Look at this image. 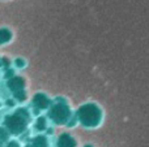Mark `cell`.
Instances as JSON below:
<instances>
[{
    "instance_id": "7c38bea8",
    "label": "cell",
    "mask_w": 149,
    "mask_h": 147,
    "mask_svg": "<svg viewBox=\"0 0 149 147\" xmlns=\"http://www.w3.org/2000/svg\"><path fill=\"white\" fill-rule=\"evenodd\" d=\"M15 65L17 68H24L26 65V63H25V60L24 59H16L15 60Z\"/></svg>"
},
{
    "instance_id": "8992f818",
    "label": "cell",
    "mask_w": 149,
    "mask_h": 147,
    "mask_svg": "<svg viewBox=\"0 0 149 147\" xmlns=\"http://www.w3.org/2000/svg\"><path fill=\"white\" fill-rule=\"evenodd\" d=\"M76 146H77L76 139L68 133H63L58 138V147H76Z\"/></svg>"
},
{
    "instance_id": "6da1fadb",
    "label": "cell",
    "mask_w": 149,
    "mask_h": 147,
    "mask_svg": "<svg viewBox=\"0 0 149 147\" xmlns=\"http://www.w3.org/2000/svg\"><path fill=\"white\" fill-rule=\"evenodd\" d=\"M77 119L85 128H95L102 121V109L95 103L82 104L77 111Z\"/></svg>"
},
{
    "instance_id": "30bf717a",
    "label": "cell",
    "mask_w": 149,
    "mask_h": 147,
    "mask_svg": "<svg viewBox=\"0 0 149 147\" xmlns=\"http://www.w3.org/2000/svg\"><path fill=\"white\" fill-rule=\"evenodd\" d=\"M10 133L7 128H0V143H8L9 142Z\"/></svg>"
},
{
    "instance_id": "9a60e30c",
    "label": "cell",
    "mask_w": 149,
    "mask_h": 147,
    "mask_svg": "<svg viewBox=\"0 0 149 147\" xmlns=\"http://www.w3.org/2000/svg\"><path fill=\"white\" fill-rule=\"evenodd\" d=\"M84 147H93L92 145H86V146H84Z\"/></svg>"
},
{
    "instance_id": "ba28073f",
    "label": "cell",
    "mask_w": 149,
    "mask_h": 147,
    "mask_svg": "<svg viewBox=\"0 0 149 147\" xmlns=\"http://www.w3.org/2000/svg\"><path fill=\"white\" fill-rule=\"evenodd\" d=\"M12 39V31L8 27H1L0 29V44H5Z\"/></svg>"
},
{
    "instance_id": "9c48e42d",
    "label": "cell",
    "mask_w": 149,
    "mask_h": 147,
    "mask_svg": "<svg viewBox=\"0 0 149 147\" xmlns=\"http://www.w3.org/2000/svg\"><path fill=\"white\" fill-rule=\"evenodd\" d=\"M36 129L38 130V132H43V130L47 129V117L39 116L38 119L36 120Z\"/></svg>"
},
{
    "instance_id": "7a4b0ae2",
    "label": "cell",
    "mask_w": 149,
    "mask_h": 147,
    "mask_svg": "<svg viewBox=\"0 0 149 147\" xmlns=\"http://www.w3.org/2000/svg\"><path fill=\"white\" fill-rule=\"evenodd\" d=\"M29 121H30V112L26 108H20L18 111L9 115V116L5 119L4 125H5V128L9 130L10 134L18 135L26 130Z\"/></svg>"
},
{
    "instance_id": "5b68a950",
    "label": "cell",
    "mask_w": 149,
    "mask_h": 147,
    "mask_svg": "<svg viewBox=\"0 0 149 147\" xmlns=\"http://www.w3.org/2000/svg\"><path fill=\"white\" fill-rule=\"evenodd\" d=\"M33 104L37 107L38 109H46L51 106V102H50L49 96L43 93H38L34 95L33 98Z\"/></svg>"
},
{
    "instance_id": "e0dca14e",
    "label": "cell",
    "mask_w": 149,
    "mask_h": 147,
    "mask_svg": "<svg viewBox=\"0 0 149 147\" xmlns=\"http://www.w3.org/2000/svg\"><path fill=\"white\" fill-rule=\"evenodd\" d=\"M0 147H1V146H0Z\"/></svg>"
},
{
    "instance_id": "277c9868",
    "label": "cell",
    "mask_w": 149,
    "mask_h": 147,
    "mask_svg": "<svg viewBox=\"0 0 149 147\" xmlns=\"http://www.w3.org/2000/svg\"><path fill=\"white\" fill-rule=\"evenodd\" d=\"M25 80L20 76H15V77L9 78L7 82V86L13 94L16 93H20V91H24L25 90Z\"/></svg>"
},
{
    "instance_id": "3957f363",
    "label": "cell",
    "mask_w": 149,
    "mask_h": 147,
    "mask_svg": "<svg viewBox=\"0 0 149 147\" xmlns=\"http://www.w3.org/2000/svg\"><path fill=\"white\" fill-rule=\"evenodd\" d=\"M72 117V111L70 106L65 103H56L50 108L49 111V119L56 125H64L71 121Z\"/></svg>"
},
{
    "instance_id": "5bb4252c",
    "label": "cell",
    "mask_w": 149,
    "mask_h": 147,
    "mask_svg": "<svg viewBox=\"0 0 149 147\" xmlns=\"http://www.w3.org/2000/svg\"><path fill=\"white\" fill-rule=\"evenodd\" d=\"M5 103H7L8 107H13V106H15V100H12V99H9V100L7 99V102H5Z\"/></svg>"
},
{
    "instance_id": "4fadbf2b",
    "label": "cell",
    "mask_w": 149,
    "mask_h": 147,
    "mask_svg": "<svg viewBox=\"0 0 149 147\" xmlns=\"http://www.w3.org/2000/svg\"><path fill=\"white\" fill-rule=\"evenodd\" d=\"M5 147H21V145L17 142V141H9Z\"/></svg>"
},
{
    "instance_id": "2e32d148",
    "label": "cell",
    "mask_w": 149,
    "mask_h": 147,
    "mask_svg": "<svg viewBox=\"0 0 149 147\" xmlns=\"http://www.w3.org/2000/svg\"><path fill=\"white\" fill-rule=\"evenodd\" d=\"M0 107H1V103H0Z\"/></svg>"
},
{
    "instance_id": "8fae6325",
    "label": "cell",
    "mask_w": 149,
    "mask_h": 147,
    "mask_svg": "<svg viewBox=\"0 0 149 147\" xmlns=\"http://www.w3.org/2000/svg\"><path fill=\"white\" fill-rule=\"evenodd\" d=\"M13 96H15L16 100H18V102H24V100L26 99V91L24 90V91H20V93H16V94H13Z\"/></svg>"
},
{
    "instance_id": "52a82bcc",
    "label": "cell",
    "mask_w": 149,
    "mask_h": 147,
    "mask_svg": "<svg viewBox=\"0 0 149 147\" xmlns=\"http://www.w3.org/2000/svg\"><path fill=\"white\" fill-rule=\"evenodd\" d=\"M31 146L33 147H50L49 138L46 135H37L33 139V142H31Z\"/></svg>"
}]
</instances>
